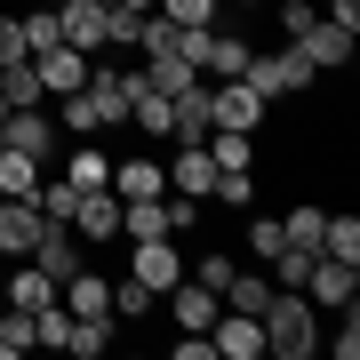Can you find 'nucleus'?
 Listing matches in <instances>:
<instances>
[{
    "instance_id": "obj_1",
    "label": "nucleus",
    "mask_w": 360,
    "mask_h": 360,
    "mask_svg": "<svg viewBox=\"0 0 360 360\" xmlns=\"http://www.w3.org/2000/svg\"><path fill=\"white\" fill-rule=\"evenodd\" d=\"M257 321H264V352H281V360L321 352V312H312L304 288H272V304L257 312Z\"/></svg>"
},
{
    "instance_id": "obj_2",
    "label": "nucleus",
    "mask_w": 360,
    "mask_h": 360,
    "mask_svg": "<svg viewBox=\"0 0 360 360\" xmlns=\"http://www.w3.org/2000/svg\"><path fill=\"white\" fill-rule=\"evenodd\" d=\"M240 80H248L264 104H281V96H296V89H312L321 72H312V56H304V49H248Z\"/></svg>"
},
{
    "instance_id": "obj_3",
    "label": "nucleus",
    "mask_w": 360,
    "mask_h": 360,
    "mask_svg": "<svg viewBox=\"0 0 360 360\" xmlns=\"http://www.w3.org/2000/svg\"><path fill=\"white\" fill-rule=\"evenodd\" d=\"M264 120V96L248 80H208V129H232V136H257Z\"/></svg>"
},
{
    "instance_id": "obj_4",
    "label": "nucleus",
    "mask_w": 360,
    "mask_h": 360,
    "mask_svg": "<svg viewBox=\"0 0 360 360\" xmlns=\"http://www.w3.org/2000/svg\"><path fill=\"white\" fill-rule=\"evenodd\" d=\"M129 272H136V281L153 288V296H168V288L184 281V257H176V232H168V240H129Z\"/></svg>"
},
{
    "instance_id": "obj_5",
    "label": "nucleus",
    "mask_w": 360,
    "mask_h": 360,
    "mask_svg": "<svg viewBox=\"0 0 360 360\" xmlns=\"http://www.w3.org/2000/svg\"><path fill=\"white\" fill-rule=\"evenodd\" d=\"M304 296H312V312L352 304V296H360V264H345V257H312V272H304Z\"/></svg>"
},
{
    "instance_id": "obj_6",
    "label": "nucleus",
    "mask_w": 360,
    "mask_h": 360,
    "mask_svg": "<svg viewBox=\"0 0 360 360\" xmlns=\"http://www.w3.org/2000/svg\"><path fill=\"white\" fill-rule=\"evenodd\" d=\"M208 328H217V336H208L217 360H264V321H257V312H217Z\"/></svg>"
},
{
    "instance_id": "obj_7",
    "label": "nucleus",
    "mask_w": 360,
    "mask_h": 360,
    "mask_svg": "<svg viewBox=\"0 0 360 360\" xmlns=\"http://www.w3.org/2000/svg\"><path fill=\"white\" fill-rule=\"evenodd\" d=\"M32 72H40V89H49V96H80V89H89V56L65 49V40H56V49H40Z\"/></svg>"
},
{
    "instance_id": "obj_8",
    "label": "nucleus",
    "mask_w": 360,
    "mask_h": 360,
    "mask_svg": "<svg viewBox=\"0 0 360 360\" xmlns=\"http://www.w3.org/2000/svg\"><path fill=\"white\" fill-rule=\"evenodd\" d=\"M32 264L49 272V281H72V272L89 264V257H80V232H72V224H40V240H32Z\"/></svg>"
},
{
    "instance_id": "obj_9",
    "label": "nucleus",
    "mask_w": 360,
    "mask_h": 360,
    "mask_svg": "<svg viewBox=\"0 0 360 360\" xmlns=\"http://www.w3.org/2000/svg\"><path fill=\"white\" fill-rule=\"evenodd\" d=\"M56 32H65V49L96 56L104 49V0H56Z\"/></svg>"
},
{
    "instance_id": "obj_10",
    "label": "nucleus",
    "mask_w": 360,
    "mask_h": 360,
    "mask_svg": "<svg viewBox=\"0 0 360 360\" xmlns=\"http://www.w3.org/2000/svg\"><path fill=\"white\" fill-rule=\"evenodd\" d=\"M72 232L89 248H104V240H120V193L104 184V193H80V208H72Z\"/></svg>"
},
{
    "instance_id": "obj_11",
    "label": "nucleus",
    "mask_w": 360,
    "mask_h": 360,
    "mask_svg": "<svg viewBox=\"0 0 360 360\" xmlns=\"http://www.w3.org/2000/svg\"><path fill=\"white\" fill-rule=\"evenodd\" d=\"M160 176H168V193L208 200V184H217V160H208V144H176V160H168Z\"/></svg>"
},
{
    "instance_id": "obj_12",
    "label": "nucleus",
    "mask_w": 360,
    "mask_h": 360,
    "mask_svg": "<svg viewBox=\"0 0 360 360\" xmlns=\"http://www.w3.org/2000/svg\"><path fill=\"white\" fill-rule=\"evenodd\" d=\"M40 224H49V217H40V200H0V257H32V240H40Z\"/></svg>"
},
{
    "instance_id": "obj_13",
    "label": "nucleus",
    "mask_w": 360,
    "mask_h": 360,
    "mask_svg": "<svg viewBox=\"0 0 360 360\" xmlns=\"http://www.w3.org/2000/svg\"><path fill=\"white\" fill-rule=\"evenodd\" d=\"M0 144H16V153H56V120L40 112V104H25V112H0Z\"/></svg>"
},
{
    "instance_id": "obj_14",
    "label": "nucleus",
    "mask_w": 360,
    "mask_h": 360,
    "mask_svg": "<svg viewBox=\"0 0 360 360\" xmlns=\"http://www.w3.org/2000/svg\"><path fill=\"white\" fill-rule=\"evenodd\" d=\"M0 296H8L16 312H40V304H56V281H49L32 257H16V272H0Z\"/></svg>"
},
{
    "instance_id": "obj_15",
    "label": "nucleus",
    "mask_w": 360,
    "mask_h": 360,
    "mask_svg": "<svg viewBox=\"0 0 360 360\" xmlns=\"http://www.w3.org/2000/svg\"><path fill=\"white\" fill-rule=\"evenodd\" d=\"M352 40H360V32H345V25H328V16H321V25L296 40V49L312 56V72H336V65H352Z\"/></svg>"
},
{
    "instance_id": "obj_16",
    "label": "nucleus",
    "mask_w": 360,
    "mask_h": 360,
    "mask_svg": "<svg viewBox=\"0 0 360 360\" xmlns=\"http://www.w3.org/2000/svg\"><path fill=\"white\" fill-rule=\"evenodd\" d=\"M160 304L176 312V328H208V321L224 312V304H217V288H200V281H176V288L160 296Z\"/></svg>"
},
{
    "instance_id": "obj_17",
    "label": "nucleus",
    "mask_w": 360,
    "mask_h": 360,
    "mask_svg": "<svg viewBox=\"0 0 360 360\" xmlns=\"http://www.w3.org/2000/svg\"><path fill=\"white\" fill-rule=\"evenodd\" d=\"M168 200L153 193V200H120V240H168Z\"/></svg>"
},
{
    "instance_id": "obj_18",
    "label": "nucleus",
    "mask_w": 360,
    "mask_h": 360,
    "mask_svg": "<svg viewBox=\"0 0 360 360\" xmlns=\"http://www.w3.org/2000/svg\"><path fill=\"white\" fill-rule=\"evenodd\" d=\"M112 193L120 200H153V193H168V176H160L153 153H144V160H112Z\"/></svg>"
},
{
    "instance_id": "obj_19",
    "label": "nucleus",
    "mask_w": 360,
    "mask_h": 360,
    "mask_svg": "<svg viewBox=\"0 0 360 360\" xmlns=\"http://www.w3.org/2000/svg\"><path fill=\"white\" fill-rule=\"evenodd\" d=\"M32 193H40V160L0 144V200H32Z\"/></svg>"
},
{
    "instance_id": "obj_20",
    "label": "nucleus",
    "mask_w": 360,
    "mask_h": 360,
    "mask_svg": "<svg viewBox=\"0 0 360 360\" xmlns=\"http://www.w3.org/2000/svg\"><path fill=\"white\" fill-rule=\"evenodd\" d=\"M49 89H40V72H32V56L25 65H0V112H25V104H40Z\"/></svg>"
},
{
    "instance_id": "obj_21",
    "label": "nucleus",
    "mask_w": 360,
    "mask_h": 360,
    "mask_svg": "<svg viewBox=\"0 0 360 360\" xmlns=\"http://www.w3.org/2000/svg\"><path fill=\"white\" fill-rule=\"evenodd\" d=\"M168 104H176V129H168V136H176V144H200L208 136V80L184 89V96H168Z\"/></svg>"
},
{
    "instance_id": "obj_22",
    "label": "nucleus",
    "mask_w": 360,
    "mask_h": 360,
    "mask_svg": "<svg viewBox=\"0 0 360 360\" xmlns=\"http://www.w3.org/2000/svg\"><path fill=\"white\" fill-rule=\"evenodd\" d=\"M144 89H160V96H184V89H200V72L184 65V56H144Z\"/></svg>"
},
{
    "instance_id": "obj_23",
    "label": "nucleus",
    "mask_w": 360,
    "mask_h": 360,
    "mask_svg": "<svg viewBox=\"0 0 360 360\" xmlns=\"http://www.w3.org/2000/svg\"><path fill=\"white\" fill-rule=\"evenodd\" d=\"M321 257L360 264V217H352V208H345V217H321Z\"/></svg>"
},
{
    "instance_id": "obj_24",
    "label": "nucleus",
    "mask_w": 360,
    "mask_h": 360,
    "mask_svg": "<svg viewBox=\"0 0 360 360\" xmlns=\"http://www.w3.org/2000/svg\"><path fill=\"white\" fill-rule=\"evenodd\" d=\"M65 176L80 184V193H104V184H112V160H104L96 144H72V160H65Z\"/></svg>"
},
{
    "instance_id": "obj_25",
    "label": "nucleus",
    "mask_w": 360,
    "mask_h": 360,
    "mask_svg": "<svg viewBox=\"0 0 360 360\" xmlns=\"http://www.w3.org/2000/svg\"><path fill=\"white\" fill-rule=\"evenodd\" d=\"M129 120H136L144 136H168V129H176V104H168L160 89H136V104H129Z\"/></svg>"
},
{
    "instance_id": "obj_26",
    "label": "nucleus",
    "mask_w": 360,
    "mask_h": 360,
    "mask_svg": "<svg viewBox=\"0 0 360 360\" xmlns=\"http://www.w3.org/2000/svg\"><path fill=\"white\" fill-rule=\"evenodd\" d=\"M264 304H272L264 272H232V281H224V312H264Z\"/></svg>"
},
{
    "instance_id": "obj_27",
    "label": "nucleus",
    "mask_w": 360,
    "mask_h": 360,
    "mask_svg": "<svg viewBox=\"0 0 360 360\" xmlns=\"http://www.w3.org/2000/svg\"><path fill=\"white\" fill-rule=\"evenodd\" d=\"M264 264H272V272H264L272 288H304V272H312V248H288V240H281Z\"/></svg>"
},
{
    "instance_id": "obj_28",
    "label": "nucleus",
    "mask_w": 360,
    "mask_h": 360,
    "mask_svg": "<svg viewBox=\"0 0 360 360\" xmlns=\"http://www.w3.org/2000/svg\"><path fill=\"white\" fill-rule=\"evenodd\" d=\"M321 217H328V208H288V217H281V240H288V248H312V257H321Z\"/></svg>"
},
{
    "instance_id": "obj_29",
    "label": "nucleus",
    "mask_w": 360,
    "mask_h": 360,
    "mask_svg": "<svg viewBox=\"0 0 360 360\" xmlns=\"http://www.w3.org/2000/svg\"><path fill=\"white\" fill-rule=\"evenodd\" d=\"M25 352H32V312L0 304V360H25Z\"/></svg>"
},
{
    "instance_id": "obj_30",
    "label": "nucleus",
    "mask_w": 360,
    "mask_h": 360,
    "mask_svg": "<svg viewBox=\"0 0 360 360\" xmlns=\"http://www.w3.org/2000/svg\"><path fill=\"white\" fill-rule=\"evenodd\" d=\"M32 200H40V217H49V224H72V208H80V184H72V176H56V184H40Z\"/></svg>"
},
{
    "instance_id": "obj_31",
    "label": "nucleus",
    "mask_w": 360,
    "mask_h": 360,
    "mask_svg": "<svg viewBox=\"0 0 360 360\" xmlns=\"http://www.w3.org/2000/svg\"><path fill=\"white\" fill-rule=\"evenodd\" d=\"M153 304H160V296L144 288L136 272H129V281H112V321H144V312H153Z\"/></svg>"
},
{
    "instance_id": "obj_32",
    "label": "nucleus",
    "mask_w": 360,
    "mask_h": 360,
    "mask_svg": "<svg viewBox=\"0 0 360 360\" xmlns=\"http://www.w3.org/2000/svg\"><path fill=\"white\" fill-rule=\"evenodd\" d=\"M208 200H224V208H248V200H257V176H248V168H217Z\"/></svg>"
},
{
    "instance_id": "obj_33",
    "label": "nucleus",
    "mask_w": 360,
    "mask_h": 360,
    "mask_svg": "<svg viewBox=\"0 0 360 360\" xmlns=\"http://www.w3.org/2000/svg\"><path fill=\"white\" fill-rule=\"evenodd\" d=\"M232 272H240V264H232L224 248H208L200 264H184V281H200V288H217V304H224V281H232Z\"/></svg>"
},
{
    "instance_id": "obj_34",
    "label": "nucleus",
    "mask_w": 360,
    "mask_h": 360,
    "mask_svg": "<svg viewBox=\"0 0 360 360\" xmlns=\"http://www.w3.org/2000/svg\"><path fill=\"white\" fill-rule=\"evenodd\" d=\"M16 25H25V49H32V56L65 40V32H56V8H32V16H16Z\"/></svg>"
},
{
    "instance_id": "obj_35",
    "label": "nucleus",
    "mask_w": 360,
    "mask_h": 360,
    "mask_svg": "<svg viewBox=\"0 0 360 360\" xmlns=\"http://www.w3.org/2000/svg\"><path fill=\"white\" fill-rule=\"evenodd\" d=\"M336 312H345V321H336V336H321V345H328L336 360H360V312H352V304H336Z\"/></svg>"
},
{
    "instance_id": "obj_36",
    "label": "nucleus",
    "mask_w": 360,
    "mask_h": 360,
    "mask_svg": "<svg viewBox=\"0 0 360 360\" xmlns=\"http://www.w3.org/2000/svg\"><path fill=\"white\" fill-rule=\"evenodd\" d=\"M168 25H217V0H153Z\"/></svg>"
},
{
    "instance_id": "obj_37",
    "label": "nucleus",
    "mask_w": 360,
    "mask_h": 360,
    "mask_svg": "<svg viewBox=\"0 0 360 360\" xmlns=\"http://www.w3.org/2000/svg\"><path fill=\"white\" fill-rule=\"evenodd\" d=\"M312 25H321V8H312V0H281V32H288V49H296Z\"/></svg>"
},
{
    "instance_id": "obj_38",
    "label": "nucleus",
    "mask_w": 360,
    "mask_h": 360,
    "mask_svg": "<svg viewBox=\"0 0 360 360\" xmlns=\"http://www.w3.org/2000/svg\"><path fill=\"white\" fill-rule=\"evenodd\" d=\"M25 56H32V49H25V25L0 16V65H25Z\"/></svg>"
},
{
    "instance_id": "obj_39",
    "label": "nucleus",
    "mask_w": 360,
    "mask_h": 360,
    "mask_svg": "<svg viewBox=\"0 0 360 360\" xmlns=\"http://www.w3.org/2000/svg\"><path fill=\"white\" fill-rule=\"evenodd\" d=\"M248 248H257V257H272V248H281V217H257V224H248Z\"/></svg>"
},
{
    "instance_id": "obj_40",
    "label": "nucleus",
    "mask_w": 360,
    "mask_h": 360,
    "mask_svg": "<svg viewBox=\"0 0 360 360\" xmlns=\"http://www.w3.org/2000/svg\"><path fill=\"white\" fill-rule=\"evenodd\" d=\"M321 16H328V25H345V32H360V0H328Z\"/></svg>"
},
{
    "instance_id": "obj_41",
    "label": "nucleus",
    "mask_w": 360,
    "mask_h": 360,
    "mask_svg": "<svg viewBox=\"0 0 360 360\" xmlns=\"http://www.w3.org/2000/svg\"><path fill=\"white\" fill-rule=\"evenodd\" d=\"M104 8H136V16H153V0H104Z\"/></svg>"
},
{
    "instance_id": "obj_42",
    "label": "nucleus",
    "mask_w": 360,
    "mask_h": 360,
    "mask_svg": "<svg viewBox=\"0 0 360 360\" xmlns=\"http://www.w3.org/2000/svg\"><path fill=\"white\" fill-rule=\"evenodd\" d=\"M232 8H257V0H232Z\"/></svg>"
},
{
    "instance_id": "obj_43",
    "label": "nucleus",
    "mask_w": 360,
    "mask_h": 360,
    "mask_svg": "<svg viewBox=\"0 0 360 360\" xmlns=\"http://www.w3.org/2000/svg\"><path fill=\"white\" fill-rule=\"evenodd\" d=\"M0 304H8V296H0Z\"/></svg>"
}]
</instances>
